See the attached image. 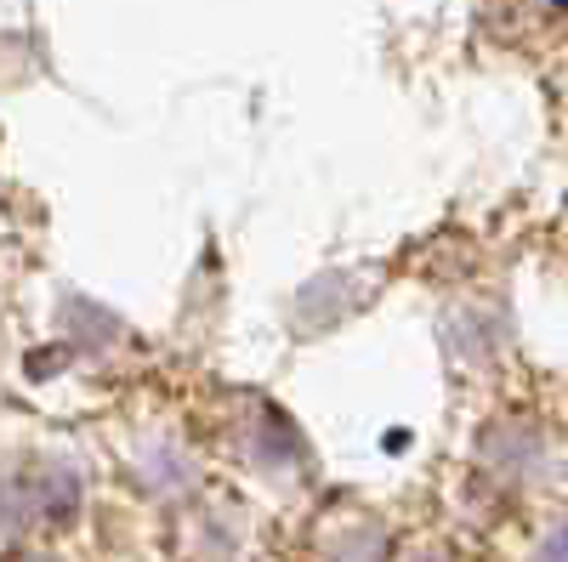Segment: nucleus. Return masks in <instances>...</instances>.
Segmentation results:
<instances>
[{
	"instance_id": "nucleus-1",
	"label": "nucleus",
	"mask_w": 568,
	"mask_h": 562,
	"mask_svg": "<svg viewBox=\"0 0 568 562\" xmlns=\"http://www.w3.org/2000/svg\"><path fill=\"white\" fill-rule=\"evenodd\" d=\"M80 511V478L69 466H40V472H12L0 483V523H69Z\"/></svg>"
},
{
	"instance_id": "nucleus-2",
	"label": "nucleus",
	"mask_w": 568,
	"mask_h": 562,
	"mask_svg": "<svg viewBox=\"0 0 568 562\" xmlns=\"http://www.w3.org/2000/svg\"><path fill=\"white\" fill-rule=\"evenodd\" d=\"M142 483H149L154 494H176V489H187V460H182V449H171V443L149 449V460H142Z\"/></svg>"
},
{
	"instance_id": "nucleus-3",
	"label": "nucleus",
	"mask_w": 568,
	"mask_h": 562,
	"mask_svg": "<svg viewBox=\"0 0 568 562\" xmlns=\"http://www.w3.org/2000/svg\"><path fill=\"white\" fill-rule=\"evenodd\" d=\"M324 562H382V534L375 529H347L324 545Z\"/></svg>"
},
{
	"instance_id": "nucleus-4",
	"label": "nucleus",
	"mask_w": 568,
	"mask_h": 562,
	"mask_svg": "<svg viewBox=\"0 0 568 562\" xmlns=\"http://www.w3.org/2000/svg\"><path fill=\"white\" fill-rule=\"evenodd\" d=\"M34 562H52V556H34Z\"/></svg>"
}]
</instances>
